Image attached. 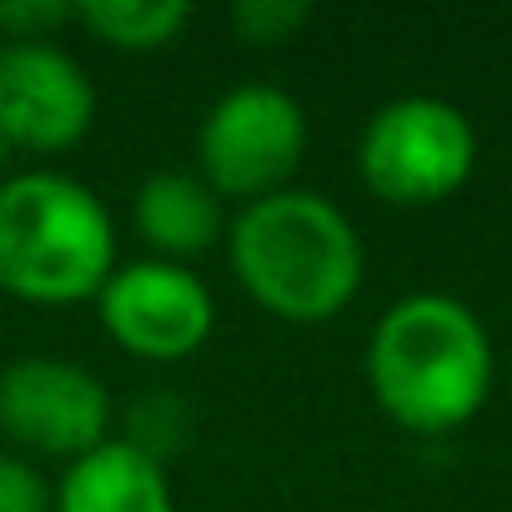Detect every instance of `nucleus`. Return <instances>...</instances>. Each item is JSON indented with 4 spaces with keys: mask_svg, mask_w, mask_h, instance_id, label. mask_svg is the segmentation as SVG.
Masks as SVG:
<instances>
[{
    "mask_svg": "<svg viewBox=\"0 0 512 512\" xmlns=\"http://www.w3.org/2000/svg\"><path fill=\"white\" fill-rule=\"evenodd\" d=\"M96 312L106 337L141 362H181L201 352L216 322V302L206 282L191 267L156 262V256L116 267L96 297Z\"/></svg>",
    "mask_w": 512,
    "mask_h": 512,
    "instance_id": "0eeeda50",
    "label": "nucleus"
},
{
    "mask_svg": "<svg viewBox=\"0 0 512 512\" xmlns=\"http://www.w3.org/2000/svg\"><path fill=\"white\" fill-rule=\"evenodd\" d=\"M51 512H176V497L151 452L111 437L61 472Z\"/></svg>",
    "mask_w": 512,
    "mask_h": 512,
    "instance_id": "9d476101",
    "label": "nucleus"
},
{
    "mask_svg": "<svg viewBox=\"0 0 512 512\" xmlns=\"http://www.w3.org/2000/svg\"><path fill=\"white\" fill-rule=\"evenodd\" d=\"M477 131L442 96H397L372 111L357 141V176L387 206H437L467 186Z\"/></svg>",
    "mask_w": 512,
    "mask_h": 512,
    "instance_id": "20e7f679",
    "label": "nucleus"
},
{
    "mask_svg": "<svg viewBox=\"0 0 512 512\" xmlns=\"http://www.w3.org/2000/svg\"><path fill=\"white\" fill-rule=\"evenodd\" d=\"M116 272L106 201L66 171L0 181V292L36 307L96 302Z\"/></svg>",
    "mask_w": 512,
    "mask_h": 512,
    "instance_id": "7ed1b4c3",
    "label": "nucleus"
},
{
    "mask_svg": "<svg viewBox=\"0 0 512 512\" xmlns=\"http://www.w3.org/2000/svg\"><path fill=\"white\" fill-rule=\"evenodd\" d=\"M96 86L56 41H0V146L56 156L86 141Z\"/></svg>",
    "mask_w": 512,
    "mask_h": 512,
    "instance_id": "6e6552de",
    "label": "nucleus"
},
{
    "mask_svg": "<svg viewBox=\"0 0 512 512\" xmlns=\"http://www.w3.org/2000/svg\"><path fill=\"white\" fill-rule=\"evenodd\" d=\"M0 181H6V146H0Z\"/></svg>",
    "mask_w": 512,
    "mask_h": 512,
    "instance_id": "2eb2a0df",
    "label": "nucleus"
},
{
    "mask_svg": "<svg viewBox=\"0 0 512 512\" xmlns=\"http://www.w3.org/2000/svg\"><path fill=\"white\" fill-rule=\"evenodd\" d=\"M302 156H307V111L297 106L292 91L262 81L221 91L196 131V161H201L196 176L216 196H231L241 206L287 191Z\"/></svg>",
    "mask_w": 512,
    "mask_h": 512,
    "instance_id": "39448f33",
    "label": "nucleus"
},
{
    "mask_svg": "<svg viewBox=\"0 0 512 512\" xmlns=\"http://www.w3.org/2000/svg\"><path fill=\"white\" fill-rule=\"evenodd\" d=\"M111 392L66 357H16L0 367V432L21 457H61L66 467L111 442Z\"/></svg>",
    "mask_w": 512,
    "mask_h": 512,
    "instance_id": "423d86ee",
    "label": "nucleus"
},
{
    "mask_svg": "<svg viewBox=\"0 0 512 512\" xmlns=\"http://www.w3.org/2000/svg\"><path fill=\"white\" fill-rule=\"evenodd\" d=\"M76 21L116 51H161L191 26L186 0H81Z\"/></svg>",
    "mask_w": 512,
    "mask_h": 512,
    "instance_id": "9b49d317",
    "label": "nucleus"
},
{
    "mask_svg": "<svg viewBox=\"0 0 512 512\" xmlns=\"http://www.w3.org/2000/svg\"><path fill=\"white\" fill-rule=\"evenodd\" d=\"M56 487L21 452H0V512H51Z\"/></svg>",
    "mask_w": 512,
    "mask_h": 512,
    "instance_id": "ddd939ff",
    "label": "nucleus"
},
{
    "mask_svg": "<svg viewBox=\"0 0 512 512\" xmlns=\"http://www.w3.org/2000/svg\"><path fill=\"white\" fill-rule=\"evenodd\" d=\"M66 21H76V6H66V0H0V36L6 41H51Z\"/></svg>",
    "mask_w": 512,
    "mask_h": 512,
    "instance_id": "4468645a",
    "label": "nucleus"
},
{
    "mask_svg": "<svg viewBox=\"0 0 512 512\" xmlns=\"http://www.w3.org/2000/svg\"><path fill=\"white\" fill-rule=\"evenodd\" d=\"M312 21L307 0H236L231 6V31L246 46H287L302 26Z\"/></svg>",
    "mask_w": 512,
    "mask_h": 512,
    "instance_id": "f8f14e48",
    "label": "nucleus"
},
{
    "mask_svg": "<svg viewBox=\"0 0 512 512\" xmlns=\"http://www.w3.org/2000/svg\"><path fill=\"white\" fill-rule=\"evenodd\" d=\"M226 262L256 307L307 327L352 307L367 251L337 201L287 186L231 216Z\"/></svg>",
    "mask_w": 512,
    "mask_h": 512,
    "instance_id": "f257e3e1",
    "label": "nucleus"
},
{
    "mask_svg": "<svg viewBox=\"0 0 512 512\" xmlns=\"http://www.w3.org/2000/svg\"><path fill=\"white\" fill-rule=\"evenodd\" d=\"M136 236L156 251V262H191L226 236L221 196L196 171H156L131 201Z\"/></svg>",
    "mask_w": 512,
    "mask_h": 512,
    "instance_id": "1a4fd4ad",
    "label": "nucleus"
},
{
    "mask_svg": "<svg viewBox=\"0 0 512 512\" xmlns=\"http://www.w3.org/2000/svg\"><path fill=\"white\" fill-rule=\"evenodd\" d=\"M497 362L492 337L477 312L442 292H412L392 302L367 342V387L377 407L422 437L467 427L487 392Z\"/></svg>",
    "mask_w": 512,
    "mask_h": 512,
    "instance_id": "f03ea898",
    "label": "nucleus"
}]
</instances>
